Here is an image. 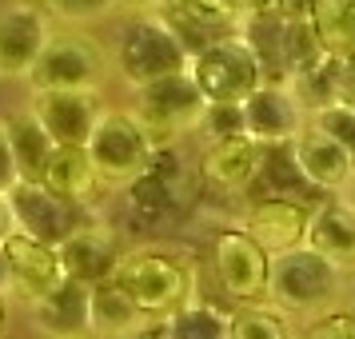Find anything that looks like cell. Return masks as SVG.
Wrapping results in <instances>:
<instances>
[{
    "mask_svg": "<svg viewBox=\"0 0 355 339\" xmlns=\"http://www.w3.org/2000/svg\"><path fill=\"white\" fill-rule=\"evenodd\" d=\"M112 279L124 288V295L144 320H168L172 311L192 304L196 288L192 268L164 247H140V252L120 256Z\"/></svg>",
    "mask_w": 355,
    "mask_h": 339,
    "instance_id": "6da1fadb",
    "label": "cell"
},
{
    "mask_svg": "<svg viewBox=\"0 0 355 339\" xmlns=\"http://www.w3.org/2000/svg\"><path fill=\"white\" fill-rule=\"evenodd\" d=\"M339 295V272L307 247H291L272 256L268 268V295L263 304L279 315H311L323 311Z\"/></svg>",
    "mask_w": 355,
    "mask_h": 339,
    "instance_id": "7a4b0ae2",
    "label": "cell"
},
{
    "mask_svg": "<svg viewBox=\"0 0 355 339\" xmlns=\"http://www.w3.org/2000/svg\"><path fill=\"white\" fill-rule=\"evenodd\" d=\"M84 152H88V160H92V168L104 184H128V180L148 172V164L156 156V144L132 112L104 108L100 120L92 124V132H88V140H84Z\"/></svg>",
    "mask_w": 355,
    "mask_h": 339,
    "instance_id": "3957f363",
    "label": "cell"
},
{
    "mask_svg": "<svg viewBox=\"0 0 355 339\" xmlns=\"http://www.w3.org/2000/svg\"><path fill=\"white\" fill-rule=\"evenodd\" d=\"M116 68L132 88H144L152 80L188 72V52L156 12H136L116 36Z\"/></svg>",
    "mask_w": 355,
    "mask_h": 339,
    "instance_id": "277c9868",
    "label": "cell"
},
{
    "mask_svg": "<svg viewBox=\"0 0 355 339\" xmlns=\"http://www.w3.org/2000/svg\"><path fill=\"white\" fill-rule=\"evenodd\" d=\"M208 108V100L200 96L188 72L152 80L136 88V108L132 116L140 120V128L152 136V144H176L180 136H192L200 128V116Z\"/></svg>",
    "mask_w": 355,
    "mask_h": 339,
    "instance_id": "5b68a950",
    "label": "cell"
},
{
    "mask_svg": "<svg viewBox=\"0 0 355 339\" xmlns=\"http://www.w3.org/2000/svg\"><path fill=\"white\" fill-rule=\"evenodd\" d=\"M108 76L104 52L84 33H52L24 80L33 92H100Z\"/></svg>",
    "mask_w": 355,
    "mask_h": 339,
    "instance_id": "8992f818",
    "label": "cell"
},
{
    "mask_svg": "<svg viewBox=\"0 0 355 339\" xmlns=\"http://www.w3.org/2000/svg\"><path fill=\"white\" fill-rule=\"evenodd\" d=\"M188 76L208 104H243L263 84L256 56L243 49L240 36H224L211 49L196 52L188 60Z\"/></svg>",
    "mask_w": 355,
    "mask_h": 339,
    "instance_id": "52a82bcc",
    "label": "cell"
},
{
    "mask_svg": "<svg viewBox=\"0 0 355 339\" xmlns=\"http://www.w3.org/2000/svg\"><path fill=\"white\" fill-rule=\"evenodd\" d=\"M211 268H216V279H220V288H224L227 299H236L243 307L263 304L272 256L243 227L216 232V240H211Z\"/></svg>",
    "mask_w": 355,
    "mask_h": 339,
    "instance_id": "ba28073f",
    "label": "cell"
},
{
    "mask_svg": "<svg viewBox=\"0 0 355 339\" xmlns=\"http://www.w3.org/2000/svg\"><path fill=\"white\" fill-rule=\"evenodd\" d=\"M4 200H8V211H12V224H17L20 236L49 243V247L64 243L80 224H88V211L52 195L44 184H17Z\"/></svg>",
    "mask_w": 355,
    "mask_h": 339,
    "instance_id": "9c48e42d",
    "label": "cell"
},
{
    "mask_svg": "<svg viewBox=\"0 0 355 339\" xmlns=\"http://www.w3.org/2000/svg\"><path fill=\"white\" fill-rule=\"evenodd\" d=\"M52 36V17L36 0H17L0 12V76L24 80Z\"/></svg>",
    "mask_w": 355,
    "mask_h": 339,
    "instance_id": "30bf717a",
    "label": "cell"
},
{
    "mask_svg": "<svg viewBox=\"0 0 355 339\" xmlns=\"http://www.w3.org/2000/svg\"><path fill=\"white\" fill-rule=\"evenodd\" d=\"M100 112H104L100 92H33L28 104V116L56 148H84Z\"/></svg>",
    "mask_w": 355,
    "mask_h": 339,
    "instance_id": "8fae6325",
    "label": "cell"
},
{
    "mask_svg": "<svg viewBox=\"0 0 355 339\" xmlns=\"http://www.w3.org/2000/svg\"><path fill=\"white\" fill-rule=\"evenodd\" d=\"M240 108H243V136H252L259 148L291 144L307 128V116L300 108V100L291 96L288 84H259Z\"/></svg>",
    "mask_w": 355,
    "mask_h": 339,
    "instance_id": "7c38bea8",
    "label": "cell"
},
{
    "mask_svg": "<svg viewBox=\"0 0 355 339\" xmlns=\"http://www.w3.org/2000/svg\"><path fill=\"white\" fill-rule=\"evenodd\" d=\"M0 256H4V275H8V295H20L28 304L40 299V295H49L64 279L56 247L36 243L28 236H20V232H12L8 240L0 243Z\"/></svg>",
    "mask_w": 355,
    "mask_h": 339,
    "instance_id": "4fadbf2b",
    "label": "cell"
},
{
    "mask_svg": "<svg viewBox=\"0 0 355 339\" xmlns=\"http://www.w3.org/2000/svg\"><path fill=\"white\" fill-rule=\"evenodd\" d=\"M315 204L304 200H279V195H263L256 200L248 216H243V232L268 252V256H284L291 247H304V232H307V216Z\"/></svg>",
    "mask_w": 355,
    "mask_h": 339,
    "instance_id": "5bb4252c",
    "label": "cell"
},
{
    "mask_svg": "<svg viewBox=\"0 0 355 339\" xmlns=\"http://www.w3.org/2000/svg\"><path fill=\"white\" fill-rule=\"evenodd\" d=\"M120 243L104 224H80L64 243H56V259H60V272L64 279H76L84 288H92L100 279H112L116 263H120Z\"/></svg>",
    "mask_w": 355,
    "mask_h": 339,
    "instance_id": "9a60e30c",
    "label": "cell"
},
{
    "mask_svg": "<svg viewBox=\"0 0 355 339\" xmlns=\"http://www.w3.org/2000/svg\"><path fill=\"white\" fill-rule=\"evenodd\" d=\"M304 247L327 259L339 275L355 272V208L347 200H323L307 216Z\"/></svg>",
    "mask_w": 355,
    "mask_h": 339,
    "instance_id": "2e32d148",
    "label": "cell"
},
{
    "mask_svg": "<svg viewBox=\"0 0 355 339\" xmlns=\"http://www.w3.org/2000/svg\"><path fill=\"white\" fill-rule=\"evenodd\" d=\"M259 156H263V148L252 136H232V140L208 144V152L200 156V180L208 188H216V192L240 195L256 184Z\"/></svg>",
    "mask_w": 355,
    "mask_h": 339,
    "instance_id": "e0dca14e",
    "label": "cell"
},
{
    "mask_svg": "<svg viewBox=\"0 0 355 339\" xmlns=\"http://www.w3.org/2000/svg\"><path fill=\"white\" fill-rule=\"evenodd\" d=\"M33 323L49 339H88V288L76 279H60L49 295L33 299Z\"/></svg>",
    "mask_w": 355,
    "mask_h": 339,
    "instance_id": "ac0fdd59",
    "label": "cell"
},
{
    "mask_svg": "<svg viewBox=\"0 0 355 339\" xmlns=\"http://www.w3.org/2000/svg\"><path fill=\"white\" fill-rule=\"evenodd\" d=\"M291 152H295V164L300 172L307 176V184L315 192H343L355 176V160L336 144L327 140L323 132L315 128H304L295 140H291Z\"/></svg>",
    "mask_w": 355,
    "mask_h": 339,
    "instance_id": "d6986e66",
    "label": "cell"
},
{
    "mask_svg": "<svg viewBox=\"0 0 355 339\" xmlns=\"http://www.w3.org/2000/svg\"><path fill=\"white\" fill-rule=\"evenodd\" d=\"M40 184L52 195H60L72 208H84V211H88V204H96L100 188H104V180L96 176V168H92L84 148H52V160L44 168Z\"/></svg>",
    "mask_w": 355,
    "mask_h": 339,
    "instance_id": "ffe728a7",
    "label": "cell"
},
{
    "mask_svg": "<svg viewBox=\"0 0 355 339\" xmlns=\"http://www.w3.org/2000/svg\"><path fill=\"white\" fill-rule=\"evenodd\" d=\"M4 128V140H8V152H12V168H17V180L20 184H40L44 168L52 160V140L44 136V128L36 124L28 108L24 112H8L0 120Z\"/></svg>",
    "mask_w": 355,
    "mask_h": 339,
    "instance_id": "44dd1931",
    "label": "cell"
},
{
    "mask_svg": "<svg viewBox=\"0 0 355 339\" xmlns=\"http://www.w3.org/2000/svg\"><path fill=\"white\" fill-rule=\"evenodd\" d=\"M236 36L243 40V49L256 56L263 84H288L284 76V36L288 24L275 17V12H248L236 20Z\"/></svg>",
    "mask_w": 355,
    "mask_h": 339,
    "instance_id": "7402d4cb",
    "label": "cell"
},
{
    "mask_svg": "<svg viewBox=\"0 0 355 339\" xmlns=\"http://www.w3.org/2000/svg\"><path fill=\"white\" fill-rule=\"evenodd\" d=\"M140 320H144V315L132 307V299L124 295V288H120L116 279H100V284L88 288V327H92L96 339L128 336Z\"/></svg>",
    "mask_w": 355,
    "mask_h": 339,
    "instance_id": "603a6c76",
    "label": "cell"
},
{
    "mask_svg": "<svg viewBox=\"0 0 355 339\" xmlns=\"http://www.w3.org/2000/svg\"><path fill=\"white\" fill-rule=\"evenodd\" d=\"M256 184H263V192L279 195V200H304V204H311V195H315V188L307 184V176L300 172V164H295L291 144H268L263 148Z\"/></svg>",
    "mask_w": 355,
    "mask_h": 339,
    "instance_id": "cb8c5ba5",
    "label": "cell"
},
{
    "mask_svg": "<svg viewBox=\"0 0 355 339\" xmlns=\"http://www.w3.org/2000/svg\"><path fill=\"white\" fill-rule=\"evenodd\" d=\"M311 33L327 56L355 52V4L352 0H320L315 17H311Z\"/></svg>",
    "mask_w": 355,
    "mask_h": 339,
    "instance_id": "d4e9b609",
    "label": "cell"
},
{
    "mask_svg": "<svg viewBox=\"0 0 355 339\" xmlns=\"http://www.w3.org/2000/svg\"><path fill=\"white\" fill-rule=\"evenodd\" d=\"M164 339H227V315L211 304H184L164 320Z\"/></svg>",
    "mask_w": 355,
    "mask_h": 339,
    "instance_id": "484cf974",
    "label": "cell"
},
{
    "mask_svg": "<svg viewBox=\"0 0 355 339\" xmlns=\"http://www.w3.org/2000/svg\"><path fill=\"white\" fill-rule=\"evenodd\" d=\"M336 80H339V56H323L307 72H300L295 80H288V88L291 96L300 100L304 116H311L327 104H336Z\"/></svg>",
    "mask_w": 355,
    "mask_h": 339,
    "instance_id": "4316f807",
    "label": "cell"
},
{
    "mask_svg": "<svg viewBox=\"0 0 355 339\" xmlns=\"http://www.w3.org/2000/svg\"><path fill=\"white\" fill-rule=\"evenodd\" d=\"M227 339H291V331L279 311L256 304L227 315Z\"/></svg>",
    "mask_w": 355,
    "mask_h": 339,
    "instance_id": "83f0119b",
    "label": "cell"
},
{
    "mask_svg": "<svg viewBox=\"0 0 355 339\" xmlns=\"http://www.w3.org/2000/svg\"><path fill=\"white\" fill-rule=\"evenodd\" d=\"M307 128L323 132L327 140H336V144L355 160V112L352 108H343V104H327V108H320V112L307 116Z\"/></svg>",
    "mask_w": 355,
    "mask_h": 339,
    "instance_id": "f1b7e54d",
    "label": "cell"
},
{
    "mask_svg": "<svg viewBox=\"0 0 355 339\" xmlns=\"http://www.w3.org/2000/svg\"><path fill=\"white\" fill-rule=\"evenodd\" d=\"M40 8L72 28H84V24H100L104 17H112L116 0H40Z\"/></svg>",
    "mask_w": 355,
    "mask_h": 339,
    "instance_id": "f546056e",
    "label": "cell"
},
{
    "mask_svg": "<svg viewBox=\"0 0 355 339\" xmlns=\"http://www.w3.org/2000/svg\"><path fill=\"white\" fill-rule=\"evenodd\" d=\"M200 136L208 144H220V140H232V136H243V108L240 104H208L204 116H200Z\"/></svg>",
    "mask_w": 355,
    "mask_h": 339,
    "instance_id": "4dcf8cb0",
    "label": "cell"
},
{
    "mask_svg": "<svg viewBox=\"0 0 355 339\" xmlns=\"http://www.w3.org/2000/svg\"><path fill=\"white\" fill-rule=\"evenodd\" d=\"M304 339H355V315L352 311H323L304 331Z\"/></svg>",
    "mask_w": 355,
    "mask_h": 339,
    "instance_id": "1f68e13d",
    "label": "cell"
},
{
    "mask_svg": "<svg viewBox=\"0 0 355 339\" xmlns=\"http://www.w3.org/2000/svg\"><path fill=\"white\" fill-rule=\"evenodd\" d=\"M336 104L355 112V52L339 56V80H336Z\"/></svg>",
    "mask_w": 355,
    "mask_h": 339,
    "instance_id": "d6a6232c",
    "label": "cell"
},
{
    "mask_svg": "<svg viewBox=\"0 0 355 339\" xmlns=\"http://www.w3.org/2000/svg\"><path fill=\"white\" fill-rule=\"evenodd\" d=\"M315 4L320 0H272V12L279 20H288V24H311Z\"/></svg>",
    "mask_w": 355,
    "mask_h": 339,
    "instance_id": "836d02e7",
    "label": "cell"
},
{
    "mask_svg": "<svg viewBox=\"0 0 355 339\" xmlns=\"http://www.w3.org/2000/svg\"><path fill=\"white\" fill-rule=\"evenodd\" d=\"M17 168H12V152H8V140H4V128H0V195H8L17 188Z\"/></svg>",
    "mask_w": 355,
    "mask_h": 339,
    "instance_id": "e575fe53",
    "label": "cell"
},
{
    "mask_svg": "<svg viewBox=\"0 0 355 339\" xmlns=\"http://www.w3.org/2000/svg\"><path fill=\"white\" fill-rule=\"evenodd\" d=\"M12 232H17V224H12V211H8V200L0 195V243L8 240Z\"/></svg>",
    "mask_w": 355,
    "mask_h": 339,
    "instance_id": "d590c367",
    "label": "cell"
},
{
    "mask_svg": "<svg viewBox=\"0 0 355 339\" xmlns=\"http://www.w3.org/2000/svg\"><path fill=\"white\" fill-rule=\"evenodd\" d=\"M236 8H240V17H248V12H272V0H236Z\"/></svg>",
    "mask_w": 355,
    "mask_h": 339,
    "instance_id": "8d00e7d4",
    "label": "cell"
},
{
    "mask_svg": "<svg viewBox=\"0 0 355 339\" xmlns=\"http://www.w3.org/2000/svg\"><path fill=\"white\" fill-rule=\"evenodd\" d=\"M120 4H124V8H136V12H148V8H152V0H116V8H120Z\"/></svg>",
    "mask_w": 355,
    "mask_h": 339,
    "instance_id": "74e56055",
    "label": "cell"
},
{
    "mask_svg": "<svg viewBox=\"0 0 355 339\" xmlns=\"http://www.w3.org/2000/svg\"><path fill=\"white\" fill-rule=\"evenodd\" d=\"M0 295H8V275H4V256H0Z\"/></svg>",
    "mask_w": 355,
    "mask_h": 339,
    "instance_id": "f35d334b",
    "label": "cell"
},
{
    "mask_svg": "<svg viewBox=\"0 0 355 339\" xmlns=\"http://www.w3.org/2000/svg\"><path fill=\"white\" fill-rule=\"evenodd\" d=\"M4 320H8V304H4V295H0V331H4Z\"/></svg>",
    "mask_w": 355,
    "mask_h": 339,
    "instance_id": "ab89813d",
    "label": "cell"
},
{
    "mask_svg": "<svg viewBox=\"0 0 355 339\" xmlns=\"http://www.w3.org/2000/svg\"><path fill=\"white\" fill-rule=\"evenodd\" d=\"M347 192H352V195H347V204L355 208V176H352V184H347Z\"/></svg>",
    "mask_w": 355,
    "mask_h": 339,
    "instance_id": "60d3db41",
    "label": "cell"
},
{
    "mask_svg": "<svg viewBox=\"0 0 355 339\" xmlns=\"http://www.w3.org/2000/svg\"><path fill=\"white\" fill-rule=\"evenodd\" d=\"M120 339H128V336H120Z\"/></svg>",
    "mask_w": 355,
    "mask_h": 339,
    "instance_id": "b9f144b4",
    "label": "cell"
},
{
    "mask_svg": "<svg viewBox=\"0 0 355 339\" xmlns=\"http://www.w3.org/2000/svg\"><path fill=\"white\" fill-rule=\"evenodd\" d=\"M352 315H355V311H352Z\"/></svg>",
    "mask_w": 355,
    "mask_h": 339,
    "instance_id": "7bdbcfd3",
    "label": "cell"
},
{
    "mask_svg": "<svg viewBox=\"0 0 355 339\" xmlns=\"http://www.w3.org/2000/svg\"><path fill=\"white\" fill-rule=\"evenodd\" d=\"M352 4H355V0H352Z\"/></svg>",
    "mask_w": 355,
    "mask_h": 339,
    "instance_id": "ee69618b",
    "label": "cell"
}]
</instances>
